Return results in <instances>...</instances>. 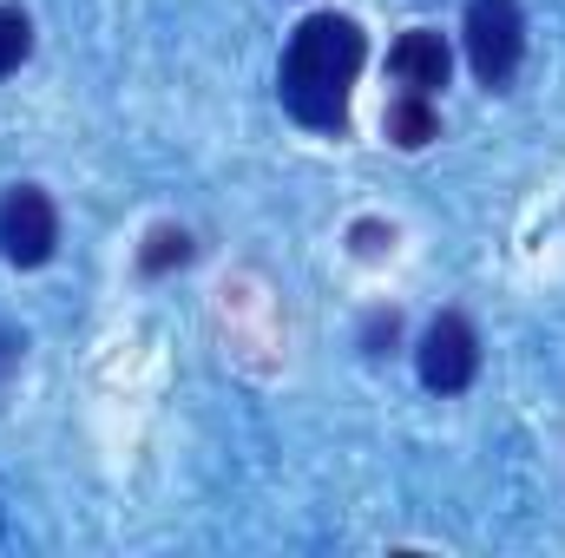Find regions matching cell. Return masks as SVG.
I'll list each match as a JSON object with an SVG mask.
<instances>
[{
    "label": "cell",
    "instance_id": "2",
    "mask_svg": "<svg viewBox=\"0 0 565 558\" xmlns=\"http://www.w3.org/2000/svg\"><path fill=\"white\" fill-rule=\"evenodd\" d=\"M467 66L480 86H507L526 60V13L520 0H467Z\"/></svg>",
    "mask_w": 565,
    "mask_h": 558
},
{
    "label": "cell",
    "instance_id": "11",
    "mask_svg": "<svg viewBox=\"0 0 565 558\" xmlns=\"http://www.w3.org/2000/svg\"><path fill=\"white\" fill-rule=\"evenodd\" d=\"M355 244H362V257H375V250H382V230H375V224H362V230H355Z\"/></svg>",
    "mask_w": 565,
    "mask_h": 558
},
{
    "label": "cell",
    "instance_id": "5",
    "mask_svg": "<svg viewBox=\"0 0 565 558\" xmlns=\"http://www.w3.org/2000/svg\"><path fill=\"white\" fill-rule=\"evenodd\" d=\"M447 66H454V53H447V40H440L434 26L402 33L395 53H388V73L402 79V93H434V86H447Z\"/></svg>",
    "mask_w": 565,
    "mask_h": 558
},
{
    "label": "cell",
    "instance_id": "1",
    "mask_svg": "<svg viewBox=\"0 0 565 558\" xmlns=\"http://www.w3.org/2000/svg\"><path fill=\"white\" fill-rule=\"evenodd\" d=\"M362 26L349 13H309L296 33H289V53H282V106L296 126L309 132H342L349 126V93H355V73H362Z\"/></svg>",
    "mask_w": 565,
    "mask_h": 558
},
{
    "label": "cell",
    "instance_id": "8",
    "mask_svg": "<svg viewBox=\"0 0 565 558\" xmlns=\"http://www.w3.org/2000/svg\"><path fill=\"white\" fill-rule=\"evenodd\" d=\"M184 257H191V237H184V230H151V244H145V277H164V270H178V264H184Z\"/></svg>",
    "mask_w": 565,
    "mask_h": 558
},
{
    "label": "cell",
    "instance_id": "7",
    "mask_svg": "<svg viewBox=\"0 0 565 558\" xmlns=\"http://www.w3.org/2000/svg\"><path fill=\"white\" fill-rule=\"evenodd\" d=\"M33 53V20L20 7H0V79L20 73V60Z\"/></svg>",
    "mask_w": 565,
    "mask_h": 558
},
{
    "label": "cell",
    "instance_id": "10",
    "mask_svg": "<svg viewBox=\"0 0 565 558\" xmlns=\"http://www.w3.org/2000/svg\"><path fill=\"white\" fill-rule=\"evenodd\" d=\"M20 348H26V342H20V335H13V329H0V375H7V368H13V362H20Z\"/></svg>",
    "mask_w": 565,
    "mask_h": 558
},
{
    "label": "cell",
    "instance_id": "6",
    "mask_svg": "<svg viewBox=\"0 0 565 558\" xmlns=\"http://www.w3.org/2000/svg\"><path fill=\"white\" fill-rule=\"evenodd\" d=\"M440 132V119H434V106H427V93H402L395 106H388V139L402 144V151H422L427 139Z\"/></svg>",
    "mask_w": 565,
    "mask_h": 558
},
{
    "label": "cell",
    "instance_id": "3",
    "mask_svg": "<svg viewBox=\"0 0 565 558\" xmlns=\"http://www.w3.org/2000/svg\"><path fill=\"white\" fill-rule=\"evenodd\" d=\"M60 250V211L40 184H13L0 197V257L13 270H40Z\"/></svg>",
    "mask_w": 565,
    "mask_h": 558
},
{
    "label": "cell",
    "instance_id": "9",
    "mask_svg": "<svg viewBox=\"0 0 565 558\" xmlns=\"http://www.w3.org/2000/svg\"><path fill=\"white\" fill-rule=\"evenodd\" d=\"M395 335H402V322H395V315H369L362 348H369V355H388V348H395Z\"/></svg>",
    "mask_w": 565,
    "mask_h": 558
},
{
    "label": "cell",
    "instance_id": "4",
    "mask_svg": "<svg viewBox=\"0 0 565 558\" xmlns=\"http://www.w3.org/2000/svg\"><path fill=\"white\" fill-rule=\"evenodd\" d=\"M415 362H422V382L434 395H460L480 375V335H473V322L467 315H434L422 348H415Z\"/></svg>",
    "mask_w": 565,
    "mask_h": 558
}]
</instances>
